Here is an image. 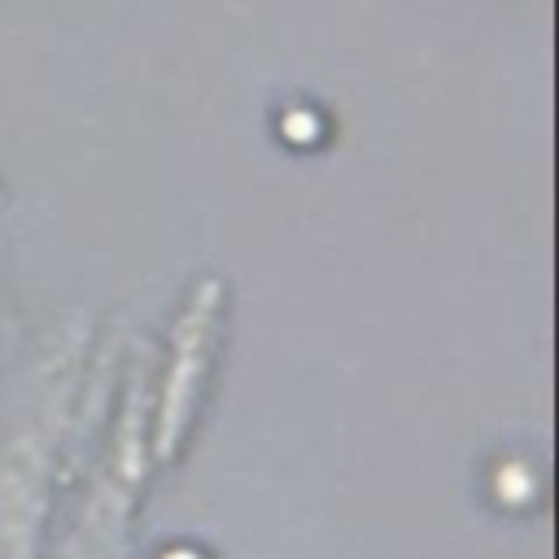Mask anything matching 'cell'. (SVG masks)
Returning <instances> with one entry per match:
<instances>
[{"label": "cell", "mask_w": 559, "mask_h": 559, "mask_svg": "<svg viewBox=\"0 0 559 559\" xmlns=\"http://www.w3.org/2000/svg\"><path fill=\"white\" fill-rule=\"evenodd\" d=\"M9 205V192H4V179H0V210Z\"/></svg>", "instance_id": "obj_7"}, {"label": "cell", "mask_w": 559, "mask_h": 559, "mask_svg": "<svg viewBox=\"0 0 559 559\" xmlns=\"http://www.w3.org/2000/svg\"><path fill=\"white\" fill-rule=\"evenodd\" d=\"M231 284L218 271H201L166 336L162 362H153V459L157 467H179L201 432V419L214 402V384L227 349Z\"/></svg>", "instance_id": "obj_3"}, {"label": "cell", "mask_w": 559, "mask_h": 559, "mask_svg": "<svg viewBox=\"0 0 559 559\" xmlns=\"http://www.w3.org/2000/svg\"><path fill=\"white\" fill-rule=\"evenodd\" d=\"M87 319L74 314L52 336L35 393L9 424L0 441V559H39V542L66 480L70 437L83 419V362H87Z\"/></svg>", "instance_id": "obj_1"}, {"label": "cell", "mask_w": 559, "mask_h": 559, "mask_svg": "<svg viewBox=\"0 0 559 559\" xmlns=\"http://www.w3.org/2000/svg\"><path fill=\"white\" fill-rule=\"evenodd\" d=\"M480 489H485V502L493 511L515 515V520L533 515L546 502V476L524 450H498L493 459H485Z\"/></svg>", "instance_id": "obj_4"}, {"label": "cell", "mask_w": 559, "mask_h": 559, "mask_svg": "<svg viewBox=\"0 0 559 559\" xmlns=\"http://www.w3.org/2000/svg\"><path fill=\"white\" fill-rule=\"evenodd\" d=\"M153 472V358L135 354L118 384V411L100 437L96 467L61 537V559H127Z\"/></svg>", "instance_id": "obj_2"}, {"label": "cell", "mask_w": 559, "mask_h": 559, "mask_svg": "<svg viewBox=\"0 0 559 559\" xmlns=\"http://www.w3.org/2000/svg\"><path fill=\"white\" fill-rule=\"evenodd\" d=\"M9 293H4V284H0V354H4V341H9Z\"/></svg>", "instance_id": "obj_6"}, {"label": "cell", "mask_w": 559, "mask_h": 559, "mask_svg": "<svg viewBox=\"0 0 559 559\" xmlns=\"http://www.w3.org/2000/svg\"><path fill=\"white\" fill-rule=\"evenodd\" d=\"M153 559H214V550H205L201 542H166Z\"/></svg>", "instance_id": "obj_5"}]
</instances>
